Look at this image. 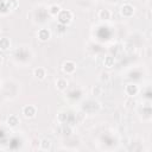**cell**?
Listing matches in <instances>:
<instances>
[{
  "mask_svg": "<svg viewBox=\"0 0 152 152\" xmlns=\"http://www.w3.org/2000/svg\"><path fill=\"white\" fill-rule=\"evenodd\" d=\"M133 13H134L133 6H131L128 4H126L121 7V14H123L124 17H131V16H133Z\"/></svg>",
  "mask_w": 152,
  "mask_h": 152,
  "instance_id": "3",
  "label": "cell"
},
{
  "mask_svg": "<svg viewBox=\"0 0 152 152\" xmlns=\"http://www.w3.org/2000/svg\"><path fill=\"white\" fill-rule=\"evenodd\" d=\"M102 87L101 86H95V87H93V89H92V93H93V95H96V96H99V95H101L102 94Z\"/></svg>",
  "mask_w": 152,
  "mask_h": 152,
  "instance_id": "16",
  "label": "cell"
},
{
  "mask_svg": "<svg viewBox=\"0 0 152 152\" xmlns=\"http://www.w3.org/2000/svg\"><path fill=\"white\" fill-rule=\"evenodd\" d=\"M125 90H126V94L130 95V96H135L137 94H138V92H139L138 87H137L135 84H127Z\"/></svg>",
  "mask_w": 152,
  "mask_h": 152,
  "instance_id": "5",
  "label": "cell"
},
{
  "mask_svg": "<svg viewBox=\"0 0 152 152\" xmlns=\"http://www.w3.org/2000/svg\"><path fill=\"white\" fill-rule=\"evenodd\" d=\"M39 147L42 149V150H49L50 147H51V143H50V140H48V139H43V140H40V143H39Z\"/></svg>",
  "mask_w": 152,
  "mask_h": 152,
  "instance_id": "12",
  "label": "cell"
},
{
  "mask_svg": "<svg viewBox=\"0 0 152 152\" xmlns=\"http://www.w3.org/2000/svg\"><path fill=\"white\" fill-rule=\"evenodd\" d=\"M109 79H111V76H109L108 73H105V71L101 73V75H100V80H101L102 82H108Z\"/></svg>",
  "mask_w": 152,
  "mask_h": 152,
  "instance_id": "17",
  "label": "cell"
},
{
  "mask_svg": "<svg viewBox=\"0 0 152 152\" xmlns=\"http://www.w3.org/2000/svg\"><path fill=\"white\" fill-rule=\"evenodd\" d=\"M71 133V130H70V127H67V128H64L63 130V134H66V135H69Z\"/></svg>",
  "mask_w": 152,
  "mask_h": 152,
  "instance_id": "18",
  "label": "cell"
},
{
  "mask_svg": "<svg viewBox=\"0 0 152 152\" xmlns=\"http://www.w3.org/2000/svg\"><path fill=\"white\" fill-rule=\"evenodd\" d=\"M103 64H105V67H106V68H112V67L114 66V58H113V57H111V56L106 57V58H105V62H103Z\"/></svg>",
  "mask_w": 152,
  "mask_h": 152,
  "instance_id": "14",
  "label": "cell"
},
{
  "mask_svg": "<svg viewBox=\"0 0 152 152\" xmlns=\"http://www.w3.org/2000/svg\"><path fill=\"white\" fill-rule=\"evenodd\" d=\"M61 12V7L57 6V5H51L50 6V10H49V13L51 16H58V13Z\"/></svg>",
  "mask_w": 152,
  "mask_h": 152,
  "instance_id": "13",
  "label": "cell"
},
{
  "mask_svg": "<svg viewBox=\"0 0 152 152\" xmlns=\"http://www.w3.org/2000/svg\"><path fill=\"white\" fill-rule=\"evenodd\" d=\"M76 69V64L73 62V61H67V62L63 64V71L67 74H73Z\"/></svg>",
  "mask_w": 152,
  "mask_h": 152,
  "instance_id": "4",
  "label": "cell"
},
{
  "mask_svg": "<svg viewBox=\"0 0 152 152\" xmlns=\"http://www.w3.org/2000/svg\"><path fill=\"white\" fill-rule=\"evenodd\" d=\"M10 47H11V42H10L8 38H6V37L0 38V49H1V50H7Z\"/></svg>",
  "mask_w": 152,
  "mask_h": 152,
  "instance_id": "7",
  "label": "cell"
},
{
  "mask_svg": "<svg viewBox=\"0 0 152 152\" xmlns=\"http://www.w3.org/2000/svg\"><path fill=\"white\" fill-rule=\"evenodd\" d=\"M56 87H57L58 90H64L68 87V81L64 80V79H58L56 81Z\"/></svg>",
  "mask_w": 152,
  "mask_h": 152,
  "instance_id": "8",
  "label": "cell"
},
{
  "mask_svg": "<svg viewBox=\"0 0 152 152\" xmlns=\"http://www.w3.org/2000/svg\"><path fill=\"white\" fill-rule=\"evenodd\" d=\"M57 119H58L59 123H66V121L68 120V114L64 113V112H61V113H58Z\"/></svg>",
  "mask_w": 152,
  "mask_h": 152,
  "instance_id": "15",
  "label": "cell"
},
{
  "mask_svg": "<svg viewBox=\"0 0 152 152\" xmlns=\"http://www.w3.org/2000/svg\"><path fill=\"white\" fill-rule=\"evenodd\" d=\"M23 114L25 118H33L36 115V107L32 105H29V106H25L23 108Z\"/></svg>",
  "mask_w": 152,
  "mask_h": 152,
  "instance_id": "2",
  "label": "cell"
},
{
  "mask_svg": "<svg viewBox=\"0 0 152 152\" xmlns=\"http://www.w3.org/2000/svg\"><path fill=\"white\" fill-rule=\"evenodd\" d=\"M73 19V13L70 11H61L58 13V22L59 24H63V25H67L71 22Z\"/></svg>",
  "mask_w": 152,
  "mask_h": 152,
  "instance_id": "1",
  "label": "cell"
},
{
  "mask_svg": "<svg viewBox=\"0 0 152 152\" xmlns=\"http://www.w3.org/2000/svg\"><path fill=\"white\" fill-rule=\"evenodd\" d=\"M38 38H39L42 42H47V40L50 38V32H49V30H45V29L39 30V32H38Z\"/></svg>",
  "mask_w": 152,
  "mask_h": 152,
  "instance_id": "6",
  "label": "cell"
},
{
  "mask_svg": "<svg viewBox=\"0 0 152 152\" xmlns=\"http://www.w3.org/2000/svg\"><path fill=\"white\" fill-rule=\"evenodd\" d=\"M33 75L36 76L38 80H44V79H45V69H43V68H37V69H35Z\"/></svg>",
  "mask_w": 152,
  "mask_h": 152,
  "instance_id": "10",
  "label": "cell"
},
{
  "mask_svg": "<svg viewBox=\"0 0 152 152\" xmlns=\"http://www.w3.org/2000/svg\"><path fill=\"white\" fill-rule=\"evenodd\" d=\"M7 124L11 126V127H16L19 125V119L17 115H11L8 119H7Z\"/></svg>",
  "mask_w": 152,
  "mask_h": 152,
  "instance_id": "9",
  "label": "cell"
},
{
  "mask_svg": "<svg viewBox=\"0 0 152 152\" xmlns=\"http://www.w3.org/2000/svg\"><path fill=\"white\" fill-rule=\"evenodd\" d=\"M99 18L102 20H108L111 19V12L108 10H101L99 12Z\"/></svg>",
  "mask_w": 152,
  "mask_h": 152,
  "instance_id": "11",
  "label": "cell"
},
{
  "mask_svg": "<svg viewBox=\"0 0 152 152\" xmlns=\"http://www.w3.org/2000/svg\"><path fill=\"white\" fill-rule=\"evenodd\" d=\"M1 63H3V56L0 55V64H1Z\"/></svg>",
  "mask_w": 152,
  "mask_h": 152,
  "instance_id": "19",
  "label": "cell"
}]
</instances>
